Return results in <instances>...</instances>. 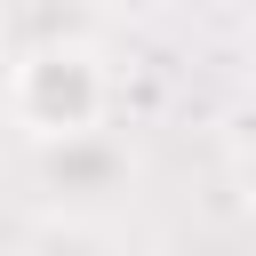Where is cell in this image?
<instances>
[{"label": "cell", "instance_id": "1", "mask_svg": "<svg viewBox=\"0 0 256 256\" xmlns=\"http://www.w3.org/2000/svg\"><path fill=\"white\" fill-rule=\"evenodd\" d=\"M0 104H8V120L32 144H64V136H96L112 120L120 80H112L104 48H88V40H40V48L8 56Z\"/></svg>", "mask_w": 256, "mask_h": 256}, {"label": "cell", "instance_id": "2", "mask_svg": "<svg viewBox=\"0 0 256 256\" xmlns=\"http://www.w3.org/2000/svg\"><path fill=\"white\" fill-rule=\"evenodd\" d=\"M40 176H48L56 192H112V184L128 176V152H120L112 128H96V136H64V144H40Z\"/></svg>", "mask_w": 256, "mask_h": 256}, {"label": "cell", "instance_id": "3", "mask_svg": "<svg viewBox=\"0 0 256 256\" xmlns=\"http://www.w3.org/2000/svg\"><path fill=\"white\" fill-rule=\"evenodd\" d=\"M232 160H240V176H248V192H256V104H248L240 128H232Z\"/></svg>", "mask_w": 256, "mask_h": 256}]
</instances>
